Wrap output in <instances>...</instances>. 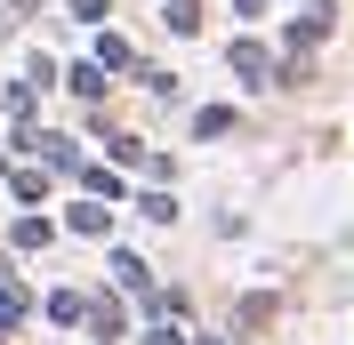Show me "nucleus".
<instances>
[{"mask_svg":"<svg viewBox=\"0 0 354 345\" xmlns=\"http://www.w3.org/2000/svg\"><path fill=\"white\" fill-rule=\"evenodd\" d=\"M88 65H105V72H129V65H137V48L121 41V32H97V57H88Z\"/></svg>","mask_w":354,"mask_h":345,"instance_id":"nucleus-4","label":"nucleus"},{"mask_svg":"<svg viewBox=\"0 0 354 345\" xmlns=\"http://www.w3.org/2000/svg\"><path fill=\"white\" fill-rule=\"evenodd\" d=\"M48 241H57V225H48V217H17V249H24V257H32V249H48Z\"/></svg>","mask_w":354,"mask_h":345,"instance_id":"nucleus-6","label":"nucleus"},{"mask_svg":"<svg viewBox=\"0 0 354 345\" xmlns=\"http://www.w3.org/2000/svg\"><path fill=\"white\" fill-rule=\"evenodd\" d=\"M201 345H225V337H201Z\"/></svg>","mask_w":354,"mask_h":345,"instance_id":"nucleus-19","label":"nucleus"},{"mask_svg":"<svg viewBox=\"0 0 354 345\" xmlns=\"http://www.w3.org/2000/svg\"><path fill=\"white\" fill-rule=\"evenodd\" d=\"M137 72H145V88H153V97H177V72H169V65H137Z\"/></svg>","mask_w":354,"mask_h":345,"instance_id":"nucleus-15","label":"nucleus"},{"mask_svg":"<svg viewBox=\"0 0 354 345\" xmlns=\"http://www.w3.org/2000/svg\"><path fill=\"white\" fill-rule=\"evenodd\" d=\"M113 273H121V289H145V281H153V273H145V257H137V249H113Z\"/></svg>","mask_w":354,"mask_h":345,"instance_id":"nucleus-9","label":"nucleus"},{"mask_svg":"<svg viewBox=\"0 0 354 345\" xmlns=\"http://www.w3.org/2000/svg\"><path fill=\"white\" fill-rule=\"evenodd\" d=\"M225 65H234V81H242V88H266V81H274V57H266L258 41H234V57H225Z\"/></svg>","mask_w":354,"mask_h":345,"instance_id":"nucleus-1","label":"nucleus"},{"mask_svg":"<svg viewBox=\"0 0 354 345\" xmlns=\"http://www.w3.org/2000/svg\"><path fill=\"white\" fill-rule=\"evenodd\" d=\"M65 81H73V88H81L88 105H97V97H105V81H113V72H105V65H65Z\"/></svg>","mask_w":354,"mask_h":345,"instance_id":"nucleus-7","label":"nucleus"},{"mask_svg":"<svg viewBox=\"0 0 354 345\" xmlns=\"http://www.w3.org/2000/svg\"><path fill=\"white\" fill-rule=\"evenodd\" d=\"M24 313H32V297H24L17 281H0V329H17V322H24Z\"/></svg>","mask_w":354,"mask_h":345,"instance_id":"nucleus-8","label":"nucleus"},{"mask_svg":"<svg viewBox=\"0 0 354 345\" xmlns=\"http://www.w3.org/2000/svg\"><path fill=\"white\" fill-rule=\"evenodd\" d=\"M65 225H73L81 241H97V233L113 225V209H105V201H73V209H65Z\"/></svg>","mask_w":354,"mask_h":345,"instance_id":"nucleus-3","label":"nucleus"},{"mask_svg":"<svg viewBox=\"0 0 354 345\" xmlns=\"http://www.w3.org/2000/svg\"><path fill=\"white\" fill-rule=\"evenodd\" d=\"M81 322H88V337H97V345H113L129 313H121V297H88V305H81Z\"/></svg>","mask_w":354,"mask_h":345,"instance_id":"nucleus-2","label":"nucleus"},{"mask_svg":"<svg viewBox=\"0 0 354 345\" xmlns=\"http://www.w3.org/2000/svg\"><path fill=\"white\" fill-rule=\"evenodd\" d=\"M161 17H169V32H201V8H194V0H169Z\"/></svg>","mask_w":354,"mask_h":345,"instance_id":"nucleus-12","label":"nucleus"},{"mask_svg":"<svg viewBox=\"0 0 354 345\" xmlns=\"http://www.w3.org/2000/svg\"><path fill=\"white\" fill-rule=\"evenodd\" d=\"M145 345H185V329H169V322H161V329H153Z\"/></svg>","mask_w":354,"mask_h":345,"instance_id":"nucleus-17","label":"nucleus"},{"mask_svg":"<svg viewBox=\"0 0 354 345\" xmlns=\"http://www.w3.org/2000/svg\"><path fill=\"white\" fill-rule=\"evenodd\" d=\"M258 8H266V0H234V17H258Z\"/></svg>","mask_w":354,"mask_h":345,"instance_id":"nucleus-18","label":"nucleus"},{"mask_svg":"<svg viewBox=\"0 0 354 345\" xmlns=\"http://www.w3.org/2000/svg\"><path fill=\"white\" fill-rule=\"evenodd\" d=\"M234 322H242V329H266V322H274V297H242V313H234Z\"/></svg>","mask_w":354,"mask_h":345,"instance_id":"nucleus-13","label":"nucleus"},{"mask_svg":"<svg viewBox=\"0 0 354 345\" xmlns=\"http://www.w3.org/2000/svg\"><path fill=\"white\" fill-rule=\"evenodd\" d=\"M32 105H41V88H32V81H17V88H8V112H17V121H32Z\"/></svg>","mask_w":354,"mask_h":345,"instance_id":"nucleus-14","label":"nucleus"},{"mask_svg":"<svg viewBox=\"0 0 354 345\" xmlns=\"http://www.w3.org/2000/svg\"><path fill=\"white\" fill-rule=\"evenodd\" d=\"M105 8H113V0H73V17H81V24H105Z\"/></svg>","mask_w":354,"mask_h":345,"instance_id":"nucleus-16","label":"nucleus"},{"mask_svg":"<svg viewBox=\"0 0 354 345\" xmlns=\"http://www.w3.org/2000/svg\"><path fill=\"white\" fill-rule=\"evenodd\" d=\"M97 137H105V152L121 161V169H137V161H145V137H129V129H97Z\"/></svg>","mask_w":354,"mask_h":345,"instance_id":"nucleus-5","label":"nucleus"},{"mask_svg":"<svg viewBox=\"0 0 354 345\" xmlns=\"http://www.w3.org/2000/svg\"><path fill=\"white\" fill-rule=\"evenodd\" d=\"M81 185H88V193H97V201H105V209H113V201H121V177H113L105 161H97V169H81Z\"/></svg>","mask_w":354,"mask_h":345,"instance_id":"nucleus-10","label":"nucleus"},{"mask_svg":"<svg viewBox=\"0 0 354 345\" xmlns=\"http://www.w3.org/2000/svg\"><path fill=\"white\" fill-rule=\"evenodd\" d=\"M8 193H17V201H48V169H17V177H8Z\"/></svg>","mask_w":354,"mask_h":345,"instance_id":"nucleus-11","label":"nucleus"}]
</instances>
